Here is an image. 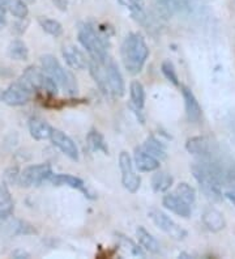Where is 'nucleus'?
<instances>
[{
    "label": "nucleus",
    "mask_w": 235,
    "mask_h": 259,
    "mask_svg": "<svg viewBox=\"0 0 235 259\" xmlns=\"http://www.w3.org/2000/svg\"><path fill=\"white\" fill-rule=\"evenodd\" d=\"M86 143H88V147L90 148V151L107 153V147L106 143H105L104 136L101 135L97 130H91L90 133L88 134V136H86Z\"/></svg>",
    "instance_id": "24"
},
{
    "label": "nucleus",
    "mask_w": 235,
    "mask_h": 259,
    "mask_svg": "<svg viewBox=\"0 0 235 259\" xmlns=\"http://www.w3.org/2000/svg\"><path fill=\"white\" fill-rule=\"evenodd\" d=\"M143 148H144L148 153H151L152 156H154L157 160H163V158H166V149H165L162 143L158 139H156L154 136H149V138L145 140Z\"/></svg>",
    "instance_id": "23"
},
{
    "label": "nucleus",
    "mask_w": 235,
    "mask_h": 259,
    "mask_svg": "<svg viewBox=\"0 0 235 259\" xmlns=\"http://www.w3.org/2000/svg\"><path fill=\"white\" fill-rule=\"evenodd\" d=\"M118 237H119V241H120V245H122L123 247H124L125 250H128L129 253L133 254V255H137V256H144V251L140 249V247L136 245L135 242L132 240H129V238H127L125 236H122V234H118Z\"/></svg>",
    "instance_id": "28"
},
{
    "label": "nucleus",
    "mask_w": 235,
    "mask_h": 259,
    "mask_svg": "<svg viewBox=\"0 0 235 259\" xmlns=\"http://www.w3.org/2000/svg\"><path fill=\"white\" fill-rule=\"evenodd\" d=\"M182 95L183 98H184L185 114H187L188 120L192 122V123H196V122L200 120L201 114H203L200 105H199L198 100H196L191 89H188L187 87H183L182 88Z\"/></svg>",
    "instance_id": "15"
},
{
    "label": "nucleus",
    "mask_w": 235,
    "mask_h": 259,
    "mask_svg": "<svg viewBox=\"0 0 235 259\" xmlns=\"http://www.w3.org/2000/svg\"><path fill=\"white\" fill-rule=\"evenodd\" d=\"M51 174H53V170L49 164L30 165L20 173L19 185L21 187L37 186L43 181L49 180Z\"/></svg>",
    "instance_id": "6"
},
{
    "label": "nucleus",
    "mask_w": 235,
    "mask_h": 259,
    "mask_svg": "<svg viewBox=\"0 0 235 259\" xmlns=\"http://www.w3.org/2000/svg\"><path fill=\"white\" fill-rule=\"evenodd\" d=\"M7 54L13 60H26L29 58V49L21 39H15L10 44Z\"/></svg>",
    "instance_id": "21"
},
{
    "label": "nucleus",
    "mask_w": 235,
    "mask_h": 259,
    "mask_svg": "<svg viewBox=\"0 0 235 259\" xmlns=\"http://www.w3.org/2000/svg\"><path fill=\"white\" fill-rule=\"evenodd\" d=\"M44 79H46V73H42L35 67H28L19 79V82H21L30 92H34L38 89H43Z\"/></svg>",
    "instance_id": "11"
},
{
    "label": "nucleus",
    "mask_w": 235,
    "mask_h": 259,
    "mask_svg": "<svg viewBox=\"0 0 235 259\" xmlns=\"http://www.w3.org/2000/svg\"><path fill=\"white\" fill-rule=\"evenodd\" d=\"M102 68H104L105 81H106L109 95H114L115 97H122L125 91L124 80H123L122 73H120L115 62L107 58L106 62L102 63Z\"/></svg>",
    "instance_id": "5"
},
{
    "label": "nucleus",
    "mask_w": 235,
    "mask_h": 259,
    "mask_svg": "<svg viewBox=\"0 0 235 259\" xmlns=\"http://www.w3.org/2000/svg\"><path fill=\"white\" fill-rule=\"evenodd\" d=\"M148 216L153 222V224L163 233H166L169 237L174 238V240H183L187 236V232L182 227H179L172 219H170L166 213H163L160 209H151L148 212Z\"/></svg>",
    "instance_id": "4"
},
{
    "label": "nucleus",
    "mask_w": 235,
    "mask_h": 259,
    "mask_svg": "<svg viewBox=\"0 0 235 259\" xmlns=\"http://www.w3.org/2000/svg\"><path fill=\"white\" fill-rule=\"evenodd\" d=\"M53 130V127L42 118H31L29 122V133L35 140L50 139Z\"/></svg>",
    "instance_id": "17"
},
{
    "label": "nucleus",
    "mask_w": 235,
    "mask_h": 259,
    "mask_svg": "<svg viewBox=\"0 0 235 259\" xmlns=\"http://www.w3.org/2000/svg\"><path fill=\"white\" fill-rule=\"evenodd\" d=\"M13 204L12 196H11L10 190H8V185L0 184V205H8Z\"/></svg>",
    "instance_id": "32"
},
{
    "label": "nucleus",
    "mask_w": 235,
    "mask_h": 259,
    "mask_svg": "<svg viewBox=\"0 0 235 259\" xmlns=\"http://www.w3.org/2000/svg\"><path fill=\"white\" fill-rule=\"evenodd\" d=\"M39 25L43 29L47 34L53 35V37H59L63 33V26L59 21L53 19H46V17H41L39 19Z\"/></svg>",
    "instance_id": "27"
},
{
    "label": "nucleus",
    "mask_w": 235,
    "mask_h": 259,
    "mask_svg": "<svg viewBox=\"0 0 235 259\" xmlns=\"http://www.w3.org/2000/svg\"><path fill=\"white\" fill-rule=\"evenodd\" d=\"M4 13H6V10L0 8V28L6 25V15Z\"/></svg>",
    "instance_id": "35"
},
{
    "label": "nucleus",
    "mask_w": 235,
    "mask_h": 259,
    "mask_svg": "<svg viewBox=\"0 0 235 259\" xmlns=\"http://www.w3.org/2000/svg\"><path fill=\"white\" fill-rule=\"evenodd\" d=\"M129 96H131V106L135 111H141L145 104V91L140 81H132L129 85Z\"/></svg>",
    "instance_id": "20"
},
{
    "label": "nucleus",
    "mask_w": 235,
    "mask_h": 259,
    "mask_svg": "<svg viewBox=\"0 0 235 259\" xmlns=\"http://www.w3.org/2000/svg\"><path fill=\"white\" fill-rule=\"evenodd\" d=\"M62 54L66 63L73 70H85L89 66V60L86 59L81 51L73 45H67L62 50Z\"/></svg>",
    "instance_id": "12"
},
{
    "label": "nucleus",
    "mask_w": 235,
    "mask_h": 259,
    "mask_svg": "<svg viewBox=\"0 0 235 259\" xmlns=\"http://www.w3.org/2000/svg\"><path fill=\"white\" fill-rule=\"evenodd\" d=\"M20 180V170L17 166H12L6 169V171L3 173V182L8 186H12V185L19 184Z\"/></svg>",
    "instance_id": "30"
},
{
    "label": "nucleus",
    "mask_w": 235,
    "mask_h": 259,
    "mask_svg": "<svg viewBox=\"0 0 235 259\" xmlns=\"http://www.w3.org/2000/svg\"><path fill=\"white\" fill-rule=\"evenodd\" d=\"M42 70L47 76H50L57 85L68 95H76L77 93V82L75 76L69 71L64 70V67L59 63V60L51 54H44L41 57Z\"/></svg>",
    "instance_id": "2"
},
{
    "label": "nucleus",
    "mask_w": 235,
    "mask_h": 259,
    "mask_svg": "<svg viewBox=\"0 0 235 259\" xmlns=\"http://www.w3.org/2000/svg\"><path fill=\"white\" fill-rule=\"evenodd\" d=\"M54 3H55V6L59 7L60 10L66 11L67 10V2L66 0H53Z\"/></svg>",
    "instance_id": "34"
},
{
    "label": "nucleus",
    "mask_w": 235,
    "mask_h": 259,
    "mask_svg": "<svg viewBox=\"0 0 235 259\" xmlns=\"http://www.w3.org/2000/svg\"><path fill=\"white\" fill-rule=\"evenodd\" d=\"M162 204L165 205V208H167L175 215L180 216V218H190L191 216V205L180 199L174 193H170L163 196Z\"/></svg>",
    "instance_id": "13"
},
{
    "label": "nucleus",
    "mask_w": 235,
    "mask_h": 259,
    "mask_svg": "<svg viewBox=\"0 0 235 259\" xmlns=\"http://www.w3.org/2000/svg\"><path fill=\"white\" fill-rule=\"evenodd\" d=\"M119 167L122 173V184L125 190H128L129 193L135 194L140 189L141 180L138 174L135 171L132 158L127 152H122L119 155Z\"/></svg>",
    "instance_id": "7"
},
{
    "label": "nucleus",
    "mask_w": 235,
    "mask_h": 259,
    "mask_svg": "<svg viewBox=\"0 0 235 259\" xmlns=\"http://www.w3.org/2000/svg\"><path fill=\"white\" fill-rule=\"evenodd\" d=\"M13 255H15L16 258H24V256H26V258H28V256H29L26 253H15Z\"/></svg>",
    "instance_id": "36"
},
{
    "label": "nucleus",
    "mask_w": 235,
    "mask_h": 259,
    "mask_svg": "<svg viewBox=\"0 0 235 259\" xmlns=\"http://www.w3.org/2000/svg\"><path fill=\"white\" fill-rule=\"evenodd\" d=\"M129 4H131V10L132 13H133V16L137 20L140 19V21H143L145 19V0H129Z\"/></svg>",
    "instance_id": "31"
},
{
    "label": "nucleus",
    "mask_w": 235,
    "mask_h": 259,
    "mask_svg": "<svg viewBox=\"0 0 235 259\" xmlns=\"http://www.w3.org/2000/svg\"><path fill=\"white\" fill-rule=\"evenodd\" d=\"M50 139L51 142H53L54 146L57 147V148H59L67 157H69L71 160H73V161H77V146H76L75 142H73L68 135H66V134L63 133V131H60V130H53V134H51Z\"/></svg>",
    "instance_id": "9"
},
{
    "label": "nucleus",
    "mask_w": 235,
    "mask_h": 259,
    "mask_svg": "<svg viewBox=\"0 0 235 259\" xmlns=\"http://www.w3.org/2000/svg\"><path fill=\"white\" fill-rule=\"evenodd\" d=\"M172 177L166 171H157L152 177V187L156 193H165L172 186Z\"/></svg>",
    "instance_id": "22"
},
{
    "label": "nucleus",
    "mask_w": 235,
    "mask_h": 259,
    "mask_svg": "<svg viewBox=\"0 0 235 259\" xmlns=\"http://www.w3.org/2000/svg\"><path fill=\"white\" fill-rule=\"evenodd\" d=\"M116 2H118V3H119V4H122V6H124V0H116Z\"/></svg>",
    "instance_id": "38"
},
{
    "label": "nucleus",
    "mask_w": 235,
    "mask_h": 259,
    "mask_svg": "<svg viewBox=\"0 0 235 259\" xmlns=\"http://www.w3.org/2000/svg\"><path fill=\"white\" fill-rule=\"evenodd\" d=\"M0 8H2V10H7V8H6V0H0Z\"/></svg>",
    "instance_id": "37"
},
{
    "label": "nucleus",
    "mask_w": 235,
    "mask_h": 259,
    "mask_svg": "<svg viewBox=\"0 0 235 259\" xmlns=\"http://www.w3.org/2000/svg\"><path fill=\"white\" fill-rule=\"evenodd\" d=\"M136 236H137V240L138 242H140L141 246L144 247L147 251H149V253L152 254L160 253L161 251L160 242H158V241H157L144 227H138L137 229H136Z\"/></svg>",
    "instance_id": "19"
},
{
    "label": "nucleus",
    "mask_w": 235,
    "mask_h": 259,
    "mask_svg": "<svg viewBox=\"0 0 235 259\" xmlns=\"http://www.w3.org/2000/svg\"><path fill=\"white\" fill-rule=\"evenodd\" d=\"M185 148L190 153L199 156L200 158L209 157V156L213 155L212 153V143L204 136H195V138L188 139Z\"/></svg>",
    "instance_id": "16"
},
{
    "label": "nucleus",
    "mask_w": 235,
    "mask_h": 259,
    "mask_svg": "<svg viewBox=\"0 0 235 259\" xmlns=\"http://www.w3.org/2000/svg\"><path fill=\"white\" fill-rule=\"evenodd\" d=\"M6 8L10 11L11 15L20 20L26 19L29 13L28 7L22 0H6Z\"/></svg>",
    "instance_id": "25"
},
{
    "label": "nucleus",
    "mask_w": 235,
    "mask_h": 259,
    "mask_svg": "<svg viewBox=\"0 0 235 259\" xmlns=\"http://www.w3.org/2000/svg\"><path fill=\"white\" fill-rule=\"evenodd\" d=\"M174 194L178 195L182 200H184L185 203H188L190 205H192L196 200V191L192 186H190L185 182H182L176 186V189L174 190Z\"/></svg>",
    "instance_id": "26"
},
{
    "label": "nucleus",
    "mask_w": 235,
    "mask_h": 259,
    "mask_svg": "<svg viewBox=\"0 0 235 259\" xmlns=\"http://www.w3.org/2000/svg\"><path fill=\"white\" fill-rule=\"evenodd\" d=\"M78 41L82 45V48L88 51L91 62L102 64L109 58L106 50V44L104 38L101 37L96 29L89 24H85L78 29Z\"/></svg>",
    "instance_id": "3"
},
{
    "label": "nucleus",
    "mask_w": 235,
    "mask_h": 259,
    "mask_svg": "<svg viewBox=\"0 0 235 259\" xmlns=\"http://www.w3.org/2000/svg\"><path fill=\"white\" fill-rule=\"evenodd\" d=\"M203 223L210 232H219L226 227V220L222 212L216 208L205 209L203 213Z\"/></svg>",
    "instance_id": "18"
},
{
    "label": "nucleus",
    "mask_w": 235,
    "mask_h": 259,
    "mask_svg": "<svg viewBox=\"0 0 235 259\" xmlns=\"http://www.w3.org/2000/svg\"><path fill=\"white\" fill-rule=\"evenodd\" d=\"M12 213H13V204L0 205V220H2V219L10 218Z\"/></svg>",
    "instance_id": "33"
},
{
    "label": "nucleus",
    "mask_w": 235,
    "mask_h": 259,
    "mask_svg": "<svg viewBox=\"0 0 235 259\" xmlns=\"http://www.w3.org/2000/svg\"><path fill=\"white\" fill-rule=\"evenodd\" d=\"M120 55L127 72L131 75L140 73L149 57V49L143 35L138 33H131L127 35L122 44Z\"/></svg>",
    "instance_id": "1"
},
{
    "label": "nucleus",
    "mask_w": 235,
    "mask_h": 259,
    "mask_svg": "<svg viewBox=\"0 0 235 259\" xmlns=\"http://www.w3.org/2000/svg\"><path fill=\"white\" fill-rule=\"evenodd\" d=\"M161 68H162V73L169 81H171L174 85H179L178 75H176V71L175 68H174V64H172L170 60H165Z\"/></svg>",
    "instance_id": "29"
},
{
    "label": "nucleus",
    "mask_w": 235,
    "mask_h": 259,
    "mask_svg": "<svg viewBox=\"0 0 235 259\" xmlns=\"http://www.w3.org/2000/svg\"><path fill=\"white\" fill-rule=\"evenodd\" d=\"M133 161H135L137 170L140 171H154L160 167V160H157L154 156L148 153L143 147L136 148L133 153Z\"/></svg>",
    "instance_id": "14"
},
{
    "label": "nucleus",
    "mask_w": 235,
    "mask_h": 259,
    "mask_svg": "<svg viewBox=\"0 0 235 259\" xmlns=\"http://www.w3.org/2000/svg\"><path fill=\"white\" fill-rule=\"evenodd\" d=\"M49 180L51 181V184L55 185V186H69L72 189L80 190L85 196H88L90 199L94 198V194H91L89 191L88 186L85 185V182L80 178L75 177V176H71V174H51Z\"/></svg>",
    "instance_id": "10"
},
{
    "label": "nucleus",
    "mask_w": 235,
    "mask_h": 259,
    "mask_svg": "<svg viewBox=\"0 0 235 259\" xmlns=\"http://www.w3.org/2000/svg\"><path fill=\"white\" fill-rule=\"evenodd\" d=\"M31 92L22 85L21 82L16 81L10 85L2 95V101L10 106H22L30 101Z\"/></svg>",
    "instance_id": "8"
}]
</instances>
